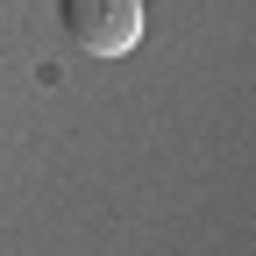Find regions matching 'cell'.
I'll return each instance as SVG.
<instances>
[{"mask_svg":"<svg viewBox=\"0 0 256 256\" xmlns=\"http://www.w3.org/2000/svg\"><path fill=\"white\" fill-rule=\"evenodd\" d=\"M64 36L92 57H128L142 43V0H64L57 8Z\"/></svg>","mask_w":256,"mask_h":256,"instance_id":"cell-1","label":"cell"}]
</instances>
